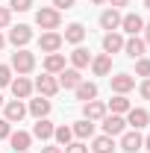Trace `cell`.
Listing matches in <instances>:
<instances>
[{
	"instance_id": "obj_34",
	"label": "cell",
	"mask_w": 150,
	"mask_h": 153,
	"mask_svg": "<svg viewBox=\"0 0 150 153\" xmlns=\"http://www.w3.org/2000/svg\"><path fill=\"white\" fill-rule=\"evenodd\" d=\"M9 135H12V124L6 118H0V138H9Z\"/></svg>"
},
{
	"instance_id": "obj_38",
	"label": "cell",
	"mask_w": 150,
	"mask_h": 153,
	"mask_svg": "<svg viewBox=\"0 0 150 153\" xmlns=\"http://www.w3.org/2000/svg\"><path fill=\"white\" fill-rule=\"evenodd\" d=\"M109 3H112V9H118V6H127L130 0H109Z\"/></svg>"
},
{
	"instance_id": "obj_7",
	"label": "cell",
	"mask_w": 150,
	"mask_h": 153,
	"mask_svg": "<svg viewBox=\"0 0 150 153\" xmlns=\"http://www.w3.org/2000/svg\"><path fill=\"white\" fill-rule=\"evenodd\" d=\"M38 47H41L44 53H56L59 47H62V36H59V33H53V30H47L44 36L38 38Z\"/></svg>"
},
{
	"instance_id": "obj_33",
	"label": "cell",
	"mask_w": 150,
	"mask_h": 153,
	"mask_svg": "<svg viewBox=\"0 0 150 153\" xmlns=\"http://www.w3.org/2000/svg\"><path fill=\"white\" fill-rule=\"evenodd\" d=\"M65 153H88V147H85L82 141H71V144L65 147Z\"/></svg>"
},
{
	"instance_id": "obj_27",
	"label": "cell",
	"mask_w": 150,
	"mask_h": 153,
	"mask_svg": "<svg viewBox=\"0 0 150 153\" xmlns=\"http://www.w3.org/2000/svg\"><path fill=\"white\" fill-rule=\"evenodd\" d=\"M91 150H94V153H115V141H112V135H100V138H94Z\"/></svg>"
},
{
	"instance_id": "obj_15",
	"label": "cell",
	"mask_w": 150,
	"mask_h": 153,
	"mask_svg": "<svg viewBox=\"0 0 150 153\" xmlns=\"http://www.w3.org/2000/svg\"><path fill=\"white\" fill-rule=\"evenodd\" d=\"M9 141H12V150L15 153H27V147H30V141H33V135L24 133V130H18V133L9 135Z\"/></svg>"
},
{
	"instance_id": "obj_39",
	"label": "cell",
	"mask_w": 150,
	"mask_h": 153,
	"mask_svg": "<svg viewBox=\"0 0 150 153\" xmlns=\"http://www.w3.org/2000/svg\"><path fill=\"white\" fill-rule=\"evenodd\" d=\"M41 153H62V147H41Z\"/></svg>"
},
{
	"instance_id": "obj_9",
	"label": "cell",
	"mask_w": 150,
	"mask_h": 153,
	"mask_svg": "<svg viewBox=\"0 0 150 153\" xmlns=\"http://www.w3.org/2000/svg\"><path fill=\"white\" fill-rule=\"evenodd\" d=\"M82 115H85L88 121H103V118H106V103H100V100H88V103L82 106Z\"/></svg>"
},
{
	"instance_id": "obj_1",
	"label": "cell",
	"mask_w": 150,
	"mask_h": 153,
	"mask_svg": "<svg viewBox=\"0 0 150 153\" xmlns=\"http://www.w3.org/2000/svg\"><path fill=\"white\" fill-rule=\"evenodd\" d=\"M12 68H15L18 74H30V71L36 68V56H33L30 50H24V47H18V50L12 53Z\"/></svg>"
},
{
	"instance_id": "obj_19",
	"label": "cell",
	"mask_w": 150,
	"mask_h": 153,
	"mask_svg": "<svg viewBox=\"0 0 150 153\" xmlns=\"http://www.w3.org/2000/svg\"><path fill=\"white\" fill-rule=\"evenodd\" d=\"M53 130H56V127H53L47 118H38V124L33 127V135L41 138V141H47V138H53Z\"/></svg>"
},
{
	"instance_id": "obj_43",
	"label": "cell",
	"mask_w": 150,
	"mask_h": 153,
	"mask_svg": "<svg viewBox=\"0 0 150 153\" xmlns=\"http://www.w3.org/2000/svg\"><path fill=\"white\" fill-rule=\"evenodd\" d=\"M3 44H6V38H3V36H0V47H3Z\"/></svg>"
},
{
	"instance_id": "obj_13",
	"label": "cell",
	"mask_w": 150,
	"mask_h": 153,
	"mask_svg": "<svg viewBox=\"0 0 150 153\" xmlns=\"http://www.w3.org/2000/svg\"><path fill=\"white\" fill-rule=\"evenodd\" d=\"M82 82V74L76 71V68H65L62 74H59V85H65V88H76Z\"/></svg>"
},
{
	"instance_id": "obj_36",
	"label": "cell",
	"mask_w": 150,
	"mask_h": 153,
	"mask_svg": "<svg viewBox=\"0 0 150 153\" xmlns=\"http://www.w3.org/2000/svg\"><path fill=\"white\" fill-rule=\"evenodd\" d=\"M53 9H74V0H53Z\"/></svg>"
},
{
	"instance_id": "obj_45",
	"label": "cell",
	"mask_w": 150,
	"mask_h": 153,
	"mask_svg": "<svg viewBox=\"0 0 150 153\" xmlns=\"http://www.w3.org/2000/svg\"><path fill=\"white\" fill-rule=\"evenodd\" d=\"M0 106H3V94H0Z\"/></svg>"
},
{
	"instance_id": "obj_3",
	"label": "cell",
	"mask_w": 150,
	"mask_h": 153,
	"mask_svg": "<svg viewBox=\"0 0 150 153\" xmlns=\"http://www.w3.org/2000/svg\"><path fill=\"white\" fill-rule=\"evenodd\" d=\"M30 41H33V30H30L27 24H18V27L9 30V44H15V47H27Z\"/></svg>"
},
{
	"instance_id": "obj_17",
	"label": "cell",
	"mask_w": 150,
	"mask_h": 153,
	"mask_svg": "<svg viewBox=\"0 0 150 153\" xmlns=\"http://www.w3.org/2000/svg\"><path fill=\"white\" fill-rule=\"evenodd\" d=\"M24 115H27V106H24L21 100H9V103H6V121H9V124L21 121Z\"/></svg>"
},
{
	"instance_id": "obj_41",
	"label": "cell",
	"mask_w": 150,
	"mask_h": 153,
	"mask_svg": "<svg viewBox=\"0 0 150 153\" xmlns=\"http://www.w3.org/2000/svg\"><path fill=\"white\" fill-rule=\"evenodd\" d=\"M144 147H147V150H150V135H147V138H144Z\"/></svg>"
},
{
	"instance_id": "obj_29",
	"label": "cell",
	"mask_w": 150,
	"mask_h": 153,
	"mask_svg": "<svg viewBox=\"0 0 150 153\" xmlns=\"http://www.w3.org/2000/svg\"><path fill=\"white\" fill-rule=\"evenodd\" d=\"M53 138H56L62 147H68L71 138H74V130H71V127H56V130H53Z\"/></svg>"
},
{
	"instance_id": "obj_31",
	"label": "cell",
	"mask_w": 150,
	"mask_h": 153,
	"mask_svg": "<svg viewBox=\"0 0 150 153\" xmlns=\"http://www.w3.org/2000/svg\"><path fill=\"white\" fill-rule=\"evenodd\" d=\"M135 74L138 76H150V59H135Z\"/></svg>"
},
{
	"instance_id": "obj_35",
	"label": "cell",
	"mask_w": 150,
	"mask_h": 153,
	"mask_svg": "<svg viewBox=\"0 0 150 153\" xmlns=\"http://www.w3.org/2000/svg\"><path fill=\"white\" fill-rule=\"evenodd\" d=\"M9 21H12V9H3L0 6V27H9Z\"/></svg>"
},
{
	"instance_id": "obj_18",
	"label": "cell",
	"mask_w": 150,
	"mask_h": 153,
	"mask_svg": "<svg viewBox=\"0 0 150 153\" xmlns=\"http://www.w3.org/2000/svg\"><path fill=\"white\" fill-rule=\"evenodd\" d=\"M144 38H138V36H132L130 41H124V50H127V56H132V59H141V53H144Z\"/></svg>"
},
{
	"instance_id": "obj_11",
	"label": "cell",
	"mask_w": 150,
	"mask_h": 153,
	"mask_svg": "<svg viewBox=\"0 0 150 153\" xmlns=\"http://www.w3.org/2000/svg\"><path fill=\"white\" fill-rule=\"evenodd\" d=\"M91 71H94L97 76H106L109 71H112V56H109V53L94 56V59H91Z\"/></svg>"
},
{
	"instance_id": "obj_37",
	"label": "cell",
	"mask_w": 150,
	"mask_h": 153,
	"mask_svg": "<svg viewBox=\"0 0 150 153\" xmlns=\"http://www.w3.org/2000/svg\"><path fill=\"white\" fill-rule=\"evenodd\" d=\"M141 97L150 100V76H144V82H141Z\"/></svg>"
},
{
	"instance_id": "obj_40",
	"label": "cell",
	"mask_w": 150,
	"mask_h": 153,
	"mask_svg": "<svg viewBox=\"0 0 150 153\" xmlns=\"http://www.w3.org/2000/svg\"><path fill=\"white\" fill-rule=\"evenodd\" d=\"M144 44H150V24H144Z\"/></svg>"
},
{
	"instance_id": "obj_6",
	"label": "cell",
	"mask_w": 150,
	"mask_h": 153,
	"mask_svg": "<svg viewBox=\"0 0 150 153\" xmlns=\"http://www.w3.org/2000/svg\"><path fill=\"white\" fill-rule=\"evenodd\" d=\"M121 30H124V33H130V36H138V33L144 30V18H141V15H135V12H130V15H124V18H121Z\"/></svg>"
},
{
	"instance_id": "obj_22",
	"label": "cell",
	"mask_w": 150,
	"mask_h": 153,
	"mask_svg": "<svg viewBox=\"0 0 150 153\" xmlns=\"http://www.w3.org/2000/svg\"><path fill=\"white\" fill-rule=\"evenodd\" d=\"M82 38H85V27H82V24H68V27H65V38H62V41L79 44Z\"/></svg>"
},
{
	"instance_id": "obj_16",
	"label": "cell",
	"mask_w": 150,
	"mask_h": 153,
	"mask_svg": "<svg viewBox=\"0 0 150 153\" xmlns=\"http://www.w3.org/2000/svg\"><path fill=\"white\" fill-rule=\"evenodd\" d=\"M9 85H12V94L18 97V100H24V97H30V91H33V82H30L27 76H18V79H12Z\"/></svg>"
},
{
	"instance_id": "obj_24",
	"label": "cell",
	"mask_w": 150,
	"mask_h": 153,
	"mask_svg": "<svg viewBox=\"0 0 150 153\" xmlns=\"http://www.w3.org/2000/svg\"><path fill=\"white\" fill-rule=\"evenodd\" d=\"M71 62H74V68H88L91 65V53L85 50V47H74V53H71Z\"/></svg>"
},
{
	"instance_id": "obj_44",
	"label": "cell",
	"mask_w": 150,
	"mask_h": 153,
	"mask_svg": "<svg viewBox=\"0 0 150 153\" xmlns=\"http://www.w3.org/2000/svg\"><path fill=\"white\" fill-rule=\"evenodd\" d=\"M144 6H147V9H150V0H144Z\"/></svg>"
},
{
	"instance_id": "obj_14",
	"label": "cell",
	"mask_w": 150,
	"mask_h": 153,
	"mask_svg": "<svg viewBox=\"0 0 150 153\" xmlns=\"http://www.w3.org/2000/svg\"><path fill=\"white\" fill-rule=\"evenodd\" d=\"M147 121H150L147 109H130V112H127V124H130L132 130H141V127H147Z\"/></svg>"
},
{
	"instance_id": "obj_28",
	"label": "cell",
	"mask_w": 150,
	"mask_h": 153,
	"mask_svg": "<svg viewBox=\"0 0 150 153\" xmlns=\"http://www.w3.org/2000/svg\"><path fill=\"white\" fill-rule=\"evenodd\" d=\"M109 109H112V115H124V112H130V100L124 94H115L109 100Z\"/></svg>"
},
{
	"instance_id": "obj_25",
	"label": "cell",
	"mask_w": 150,
	"mask_h": 153,
	"mask_svg": "<svg viewBox=\"0 0 150 153\" xmlns=\"http://www.w3.org/2000/svg\"><path fill=\"white\" fill-rule=\"evenodd\" d=\"M74 91H76V100L88 103V100H94V97H97V85H94V82H79Z\"/></svg>"
},
{
	"instance_id": "obj_30",
	"label": "cell",
	"mask_w": 150,
	"mask_h": 153,
	"mask_svg": "<svg viewBox=\"0 0 150 153\" xmlns=\"http://www.w3.org/2000/svg\"><path fill=\"white\" fill-rule=\"evenodd\" d=\"M9 9H12V12H30V9H33V0H12Z\"/></svg>"
},
{
	"instance_id": "obj_2",
	"label": "cell",
	"mask_w": 150,
	"mask_h": 153,
	"mask_svg": "<svg viewBox=\"0 0 150 153\" xmlns=\"http://www.w3.org/2000/svg\"><path fill=\"white\" fill-rule=\"evenodd\" d=\"M59 9H50V6H41L36 12V24L41 27V30H56L59 27Z\"/></svg>"
},
{
	"instance_id": "obj_10",
	"label": "cell",
	"mask_w": 150,
	"mask_h": 153,
	"mask_svg": "<svg viewBox=\"0 0 150 153\" xmlns=\"http://www.w3.org/2000/svg\"><path fill=\"white\" fill-rule=\"evenodd\" d=\"M65 71V56L62 53H47L44 59V74H62Z\"/></svg>"
},
{
	"instance_id": "obj_5",
	"label": "cell",
	"mask_w": 150,
	"mask_h": 153,
	"mask_svg": "<svg viewBox=\"0 0 150 153\" xmlns=\"http://www.w3.org/2000/svg\"><path fill=\"white\" fill-rule=\"evenodd\" d=\"M124 127H127V121L121 118V115H106L103 118V135H121L124 133Z\"/></svg>"
},
{
	"instance_id": "obj_26",
	"label": "cell",
	"mask_w": 150,
	"mask_h": 153,
	"mask_svg": "<svg viewBox=\"0 0 150 153\" xmlns=\"http://www.w3.org/2000/svg\"><path fill=\"white\" fill-rule=\"evenodd\" d=\"M71 130H74V135H76V138H91V135H94V121L82 118V121H76Z\"/></svg>"
},
{
	"instance_id": "obj_23",
	"label": "cell",
	"mask_w": 150,
	"mask_h": 153,
	"mask_svg": "<svg viewBox=\"0 0 150 153\" xmlns=\"http://www.w3.org/2000/svg\"><path fill=\"white\" fill-rule=\"evenodd\" d=\"M30 115H36V118H47V115H50V100H47V97H36V100H30Z\"/></svg>"
},
{
	"instance_id": "obj_21",
	"label": "cell",
	"mask_w": 150,
	"mask_h": 153,
	"mask_svg": "<svg viewBox=\"0 0 150 153\" xmlns=\"http://www.w3.org/2000/svg\"><path fill=\"white\" fill-rule=\"evenodd\" d=\"M132 85H135V79H132L130 74H118V76H112V91H118V94H127Z\"/></svg>"
},
{
	"instance_id": "obj_32",
	"label": "cell",
	"mask_w": 150,
	"mask_h": 153,
	"mask_svg": "<svg viewBox=\"0 0 150 153\" xmlns=\"http://www.w3.org/2000/svg\"><path fill=\"white\" fill-rule=\"evenodd\" d=\"M9 82H12V68L9 65H0V88L9 85Z\"/></svg>"
},
{
	"instance_id": "obj_12",
	"label": "cell",
	"mask_w": 150,
	"mask_h": 153,
	"mask_svg": "<svg viewBox=\"0 0 150 153\" xmlns=\"http://www.w3.org/2000/svg\"><path fill=\"white\" fill-rule=\"evenodd\" d=\"M100 27L109 30V33H115V30L121 27V12H118V9H106V12L100 15Z\"/></svg>"
},
{
	"instance_id": "obj_4",
	"label": "cell",
	"mask_w": 150,
	"mask_h": 153,
	"mask_svg": "<svg viewBox=\"0 0 150 153\" xmlns=\"http://www.w3.org/2000/svg\"><path fill=\"white\" fill-rule=\"evenodd\" d=\"M36 88H38V94H41V97H53L59 91V79L53 74H44V76H38V79H36Z\"/></svg>"
},
{
	"instance_id": "obj_42",
	"label": "cell",
	"mask_w": 150,
	"mask_h": 153,
	"mask_svg": "<svg viewBox=\"0 0 150 153\" xmlns=\"http://www.w3.org/2000/svg\"><path fill=\"white\" fill-rule=\"evenodd\" d=\"M91 3H94V6H100V3H103V0H91Z\"/></svg>"
},
{
	"instance_id": "obj_20",
	"label": "cell",
	"mask_w": 150,
	"mask_h": 153,
	"mask_svg": "<svg viewBox=\"0 0 150 153\" xmlns=\"http://www.w3.org/2000/svg\"><path fill=\"white\" fill-rule=\"evenodd\" d=\"M103 50L112 56V53H118V50H124V38L118 36V33H106L103 36Z\"/></svg>"
},
{
	"instance_id": "obj_8",
	"label": "cell",
	"mask_w": 150,
	"mask_h": 153,
	"mask_svg": "<svg viewBox=\"0 0 150 153\" xmlns=\"http://www.w3.org/2000/svg\"><path fill=\"white\" fill-rule=\"evenodd\" d=\"M141 144H144V138H141L138 130H130V133H124V138H121V150H127V153L141 150Z\"/></svg>"
}]
</instances>
